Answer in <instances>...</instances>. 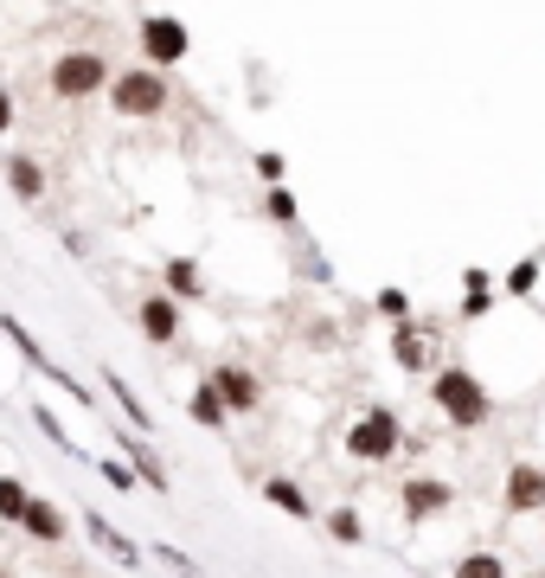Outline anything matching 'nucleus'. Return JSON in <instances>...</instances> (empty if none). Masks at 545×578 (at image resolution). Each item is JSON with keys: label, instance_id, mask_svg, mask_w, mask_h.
Wrapping results in <instances>:
<instances>
[{"label": "nucleus", "instance_id": "nucleus-19", "mask_svg": "<svg viewBox=\"0 0 545 578\" xmlns=\"http://www.w3.org/2000/svg\"><path fill=\"white\" fill-rule=\"evenodd\" d=\"M321 527H328V540H334V546H366V514H359V507H328V514H321Z\"/></svg>", "mask_w": 545, "mask_h": 578}, {"label": "nucleus", "instance_id": "nucleus-15", "mask_svg": "<svg viewBox=\"0 0 545 578\" xmlns=\"http://www.w3.org/2000/svg\"><path fill=\"white\" fill-rule=\"evenodd\" d=\"M84 533H90V546H97V553H110L123 573H136V566H141V546L129 540V533H116L103 514H84Z\"/></svg>", "mask_w": 545, "mask_h": 578}, {"label": "nucleus", "instance_id": "nucleus-8", "mask_svg": "<svg viewBox=\"0 0 545 578\" xmlns=\"http://www.w3.org/2000/svg\"><path fill=\"white\" fill-rule=\"evenodd\" d=\"M205 379L218 386V399H225V412H231V418H238V412H264V379H257L244 361H218Z\"/></svg>", "mask_w": 545, "mask_h": 578}, {"label": "nucleus", "instance_id": "nucleus-23", "mask_svg": "<svg viewBox=\"0 0 545 578\" xmlns=\"http://www.w3.org/2000/svg\"><path fill=\"white\" fill-rule=\"evenodd\" d=\"M26 502H33V489H26L20 476H0V520H7V527H20Z\"/></svg>", "mask_w": 545, "mask_h": 578}, {"label": "nucleus", "instance_id": "nucleus-27", "mask_svg": "<svg viewBox=\"0 0 545 578\" xmlns=\"http://www.w3.org/2000/svg\"><path fill=\"white\" fill-rule=\"evenodd\" d=\"M97 476H103V482H110L116 495H129V489H141V482H136V469H129L123 456H103V463H97Z\"/></svg>", "mask_w": 545, "mask_h": 578}, {"label": "nucleus", "instance_id": "nucleus-21", "mask_svg": "<svg viewBox=\"0 0 545 578\" xmlns=\"http://www.w3.org/2000/svg\"><path fill=\"white\" fill-rule=\"evenodd\" d=\"M264 218L289 231V225H302V200H295V193H289V187L276 180V187H264Z\"/></svg>", "mask_w": 545, "mask_h": 578}, {"label": "nucleus", "instance_id": "nucleus-17", "mask_svg": "<svg viewBox=\"0 0 545 578\" xmlns=\"http://www.w3.org/2000/svg\"><path fill=\"white\" fill-rule=\"evenodd\" d=\"M161 289L174 296V302H205V277L193 257H161Z\"/></svg>", "mask_w": 545, "mask_h": 578}, {"label": "nucleus", "instance_id": "nucleus-2", "mask_svg": "<svg viewBox=\"0 0 545 578\" xmlns=\"http://www.w3.org/2000/svg\"><path fill=\"white\" fill-rule=\"evenodd\" d=\"M103 97H110V110L123 123H154V116L174 110V77L154 72V65H123V72H110Z\"/></svg>", "mask_w": 545, "mask_h": 578}, {"label": "nucleus", "instance_id": "nucleus-4", "mask_svg": "<svg viewBox=\"0 0 545 578\" xmlns=\"http://www.w3.org/2000/svg\"><path fill=\"white\" fill-rule=\"evenodd\" d=\"M405 450V418L392 405H366L353 425H346V456L353 463H392Z\"/></svg>", "mask_w": 545, "mask_h": 578}, {"label": "nucleus", "instance_id": "nucleus-13", "mask_svg": "<svg viewBox=\"0 0 545 578\" xmlns=\"http://www.w3.org/2000/svg\"><path fill=\"white\" fill-rule=\"evenodd\" d=\"M500 502H507V514H545V469L540 463H514L507 482H500Z\"/></svg>", "mask_w": 545, "mask_h": 578}, {"label": "nucleus", "instance_id": "nucleus-10", "mask_svg": "<svg viewBox=\"0 0 545 578\" xmlns=\"http://www.w3.org/2000/svg\"><path fill=\"white\" fill-rule=\"evenodd\" d=\"M398 507H405V520H436L456 507V482L449 476H410L398 489Z\"/></svg>", "mask_w": 545, "mask_h": 578}, {"label": "nucleus", "instance_id": "nucleus-29", "mask_svg": "<svg viewBox=\"0 0 545 578\" xmlns=\"http://www.w3.org/2000/svg\"><path fill=\"white\" fill-rule=\"evenodd\" d=\"M282 174H289V161H282L276 148H264V154H257V180H264V187H276Z\"/></svg>", "mask_w": 545, "mask_h": 578}, {"label": "nucleus", "instance_id": "nucleus-3", "mask_svg": "<svg viewBox=\"0 0 545 578\" xmlns=\"http://www.w3.org/2000/svg\"><path fill=\"white\" fill-rule=\"evenodd\" d=\"M110 52H97V46H71L52 59V72H46V90L59 97V103H97L103 90H110Z\"/></svg>", "mask_w": 545, "mask_h": 578}, {"label": "nucleus", "instance_id": "nucleus-30", "mask_svg": "<svg viewBox=\"0 0 545 578\" xmlns=\"http://www.w3.org/2000/svg\"><path fill=\"white\" fill-rule=\"evenodd\" d=\"M154 560H161L167 573H180V578H193V573H200V566H193L187 553H180V546H154Z\"/></svg>", "mask_w": 545, "mask_h": 578}, {"label": "nucleus", "instance_id": "nucleus-11", "mask_svg": "<svg viewBox=\"0 0 545 578\" xmlns=\"http://www.w3.org/2000/svg\"><path fill=\"white\" fill-rule=\"evenodd\" d=\"M180 322H187V315H180V302H174L167 289H154V296L136 302V328L154 341V348H174V341H180Z\"/></svg>", "mask_w": 545, "mask_h": 578}, {"label": "nucleus", "instance_id": "nucleus-28", "mask_svg": "<svg viewBox=\"0 0 545 578\" xmlns=\"http://www.w3.org/2000/svg\"><path fill=\"white\" fill-rule=\"evenodd\" d=\"M487 309H494V296H487V289H462V309H456V315H462V322H481Z\"/></svg>", "mask_w": 545, "mask_h": 578}, {"label": "nucleus", "instance_id": "nucleus-31", "mask_svg": "<svg viewBox=\"0 0 545 578\" xmlns=\"http://www.w3.org/2000/svg\"><path fill=\"white\" fill-rule=\"evenodd\" d=\"M13 123H20V103H13V90L0 84V142H7V129H13Z\"/></svg>", "mask_w": 545, "mask_h": 578}, {"label": "nucleus", "instance_id": "nucleus-24", "mask_svg": "<svg viewBox=\"0 0 545 578\" xmlns=\"http://www.w3.org/2000/svg\"><path fill=\"white\" fill-rule=\"evenodd\" d=\"M449 578H507V560L500 553H469V560H456Z\"/></svg>", "mask_w": 545, "mask_h": 578}, {"label": "nucleus", "instance_id": "nucleus-9", "mask_svg": "<svg viewBox=\"0 0 545 578\" xmlns=\"http://www.w3.org/2000/svg\"><path fill=\"white\" fill-rule=\"evenodd\" d=\"M0 180H7V193H13L20 206H39L46 187H52V180H46V161L26 154V148H7V154H0Z\"/></svg>", "mask_w": 545, "mask_h": 578}, {"label": "nucleus", "instance_id": "nucleus-16", "mask_svg": "<svg viewBox=\"0 0 545 578\" xmlns=\"http://www.w3.org/2000/svg\"><path fill=\"white\" fill-rule=\"evenodd\" d=\"M103 392L116 399V412H123V425H129V431H141V437L154 431V412L141 405V392L123 379V373H116V366H103Z\"/></svg>", "mask_w": 545, "mask_h": 578}, {"label": "nucleus", "instance_id": "nucleus-12", "mask_svg": "<svg viewBox=\"0 0 545 578\" xmlns=\"http://www.w3.org/2000/svg\"><path fill=\"white\" fill-rule=\"evenodd\" d=\"M392 361L405 366V373H430L436 366V335L410 315V322H392Z\"/></svg>", "mask_w": 545, "mask_h": 578}, {"label": "nucleus", "instance_id": "nucleus-5", "mask_svg": "<svg viewBox=\"0 0 545 578\" xmlns=\"http://www.w3.org/2000/svg\"><path fill=\"white\" fill-rule=\"evenodd\" d=\"M136 46H141V65H154V72H174V65L193 52V26H187L180 13H141Z\"/></svg>", "mask_w": 545, "mask_h": 578}, {"label": "nucleus", "instance_id": "nucleus-20", "mask_svg": "<svg viewBox=\"0 0 545 578\" xmlns=\"http://www.w3.org/2000/svg\"><path fill=\"white\" fill-rule=\"evenodd\" d=\"M187 418H193V425H205V431H218V425H225V418H231V412H225V399H218V386H212V379H200V386H193V399H187Z\"/></svg>", "mask_w": 545, "mask_h": 578}, {"label": "nucleus", "instance_id": "nucleus-1", "mask_svg": "<svg viewBox=\"0 0 545 578\" xmlns=\"http://www.w3.org/2000/svg\"><path fill=\"white\" fill-rule=\"evenodd\" d=\"M430 405L443 412V425H456V431H481L487 418H494V399H487V386H481L469 361H449L430 373Z\"/></svg>", "mask_w": 545, "mask_h": 578}, {"label": "nucleus", "instance_id": "nucleus-22", "mask_svg": "<svg viewBox=\"0 0 545 578\" xmlns=\"http://www.w3.org/2000/svg\"><path fill=\"white\" fill-rule=\"evenodd\" d=\"M33 425L46 431V443H59V450H65L71 463H90V456H84V450L71 443V431H65V425H59V412H52V405H33Z\"/></svg>", "mask_w": 545, "mask_h": 578}, {"label": "nucleus", "instance_id": "nucleus-25", "mask_svg": "<svg viewBox=\"0 0 545 578\" xmlns=\"http://www.w3.org/2000/svg\"><path fill=\"white\" fill-rule=\"evenodd\" d=\"M500 284H507V296H533V289H540V257H520Z\"/></svg>", "mask_w": 545, "mask_h": 578}, {"label": "nucleus", "instance_id": "nucleus-18", "mask_svg": "<svg viewBox=\"0 0 545 578\" xmlns=\"http://www.w3.org/2000/svg\"><path fill=\"white\" fill-rule=\"evenodd\" d=\"M264 502L282 507L289 520H315V502H308V495H302V489H295L289 476H264Z\"/></svg>", "mask_w": 545, "mask_h": 578}, {"label": "nucleus", "instance_id": "nucleus-26", "mask_svg": "<svg viewBox=\"0 0 545 578\" xmlns=\"http://www.w3.org/2000/svg\"><path fill=\"white\" fill-rule=\"evenodd\" d=\"M372 309H379L385 322H410V296H405L398 284H385V289H379V296H372Z\"/></svg>", "mask_w": 545, "mask_h": 578}, {"label": "nucleus", "instance_id": "nucleus-14", "mask_svg": "<svg viewBox=\"0 0 545 578\" xmlns=\"http://www.w3.org/2000/svg\"><path fill=\"white\" fill-rule=\"evenodd\" d=\"M20 533H33L39 546H59L71 533V514H59V502H46V495H33L26 514H20Z\"/></svg>", "mask_w": 545, "mask_h": 578}, {"label": "nucleus", "instance_id": "nucleus-6", "mask_svg": "<svg viewBox=\"0 0 545 578\" xmlns=\"http://www.w3.org/2000/svg\"><path fill=\"white\" fill-rule=\"evenodd\" d=\"M110 450H116V456L136 469L141 489H154V495H167V489H174V476L161 469V450H154L141 431H129V425H110Z\"/></svg>", "mask_w": 545, "mask_h": 578}, {"label": "nucleus", "instance_id": "nucleus-7", "mask_svg": "<svg viewBox=\"0 0 545 578\" xmlns=\"http://www.w3.org/2000/svg\"><path fill=\"white\" fill-rule=\"evenodd\" d=\"M0 335H7L13 348H20V361L33 366V373H46V379H59V392H71L77 405H90V386H84V379H71L65 366H59V361H52V354H46V348H39V341H33V335H26V322H13V315H0Z\"/></svg>", "mask_w": 545, "mask_h": 578}, {"label": "nucleus", "instance_id": "nucleus-32", "mask_svg": "<svg viewBox=\"0 0 545 578\" xmlns=\"http://www.w3.org/2000/svg\"><path fill=\"white\" fill-rule=\"evenodd\" d=\"M0 578H13V573H7V566H0Z\"/></svg>", "mask_w": 545, "mask_h": 578}]
</instances>
